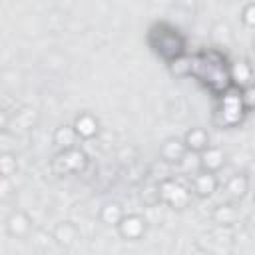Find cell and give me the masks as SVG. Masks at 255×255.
<instances>
[{"label": "cell", "mask_w": 255, "mask_h": 255, "mask_svg": "<svg viewBox=\"0 0 255 255\" xmlns=\"http://www.w3.org/2000/svg\"><path fill=\"white\" fill-rule=\"evenodd\" d=\"M219 98H221V106L215 112V124L221 126V128H233V126H237L243 120V116L247 114L245 108H243V104H241L239 92H233V88H231V90H227Z\"/></svg>", "instance_id": "cell-3"}, {"label": "cell", "mask_w": 255, "mask_h": 255, "mask_svg": "<svg viewBox=\"0 0 255 255\" xmlns=\"http://www.w3.org/2000/svg\"><path fill=\"white\" fill-rule=\"evenodd\" d=\"M253 52H255V42H253Z\"/></svg>", "instance_id": "cell-24"}, {"label": "cell", "mask_w": 255, "mask_h": 255, "mask_svg": "<svg viewBox=\"0 0 255 255\" xmlns=\"http://www.w3.org/2000/svg\"><path fill=\"white\" fill-rule=\"evenodd\" d=\"M141 199H143L145 205H155V203H159V187H157V185L145 187V189L141 191Z\"/></svg>", "instance_id": "cell-22"}, {"label": "cell", "mask_w": 255, "mask_h": 255, "mask_svg": "<svg viewBox=\"0 0 255 255\" xmlns=\"http://www.w3.org/2000/svg\"><path fill=\"white\" fill-rule=\"evenodd\" d=\"M191 76L197 78L215 96H223L233 88L231 66L227 58L217 50H203L191 56Z\"/></svg>", "instance_id": "cell-1"}, {"label": "cell", "mask_w": 255, "mask_h": 255, "mask_svg": "<svg viewBox=\"0 0 255 255\" xmlns=\"http://www.w3.org/2000/svg\"><path fill=\"white\" fill-rule=\"evenodd\" d=\"M116 227H118L120 237L126 241H135V239H141L145 235V219L141 215H135V213L124 215Z\"/></svg>", "instance_id": "cell-6"}, {"label": "cell", "mask_w": 255, "mask_h": 255, "mask_svg": "<svg viewBox=\"0 0 255 255\" xmlns=\"http://www.w3.org/2000/svg\"><path fill=\"white\" fill-rule=\"evenodd\" d=\"M157 187H159V201L173 209H185L191 201V189H187L185 185H181L171 177L161 179Z\"/></svg>", "instance_id": "cell-5"}, {"label": "cell", "mask_w": 255, "mask_h": 255, "mask_svg": "<svg viewBox=\"0 0 255 255\" xmlns=\"http://www.w3.org/2000/svg\"><path fill=\"white\" fill-rule=\"evenodd\" d=\"M183 143L187 147V151L191 153H201L205 147H209V133L203 128H191L185 135H183Z\"/></svg>", "instance_id": "cell-11"}, {"label": "cell", "mask_w": 255, "mask_h": 255, "mask_svg": "<svg viewBox=\"0 0 255 255\" xmlns=\"http://www.w3.org/2000/svg\"><path fill=\"white\" fill-rule=\"evenodd\" d=\"M231 82L237 88H243V86L253 82V70H251V66L245 60L231 64Z\"/></svg>", "instance_id": "cell-15"}, {"label": "cell", "mask_w": 255, "mask_h": 255, "mask_svg": "<svg viewBox=\"0 0 255 255\" xmlns=\"http://www.w3.org/2000/svg\"><path fill=\"white\" fill-rule=\"evenodd\" d=\"M52 237L60 243V245H72L76 239H78V227L74 225V223H70V221H64V223H58L56 227H54V233H52Z\"/></svg>", "instance_id": "cell-16"}, {"label": "cell", "mask_w": 255, "mask_h": 255, "mask_svg": "<svg viewBox=\"0 0 255 255\" xmlns=\"http://www.w3.org/2000/svg\"><path fill=\"white\" fill-rule=\"evenodd\" d=\"M225 163V151L217 145H209L199 153V167L203 171H211V173H219V169Z\"/></svg>", "instance_id": "cell-8"}, {"label": "cell", "mask_w": 255, "mask_h": 255, "mask_svg": "<svg viewBox=\"0 0 255 255\" xmlns=\"http://www.w3.org/2000/svg\"><path fill=\"white\" fill-rule=\"evenodd\" d=\"M8 231L14 237H24L30 231V219H28V215H24V213L10 215V219H8Z\"/></svg>", "instance_id": "cell-18"}, {"label": "cell", "mask_w": 255, "mask_h": 255, "mask_svg": "<svg viewBox=\"0 0 255 255\" xmlns=\"http://www.w3.org/2000/svg\"><path fill=\"white\" fill-rule=\"evenodd\" d=\"M14 171H16V159L12 153L4 151L2 159H0V173H2V177H10Z\"/></svg>", "instance_id": "cell-21"}, {"label": "cell", "mask_w": 255, "mask_h": 255, "mask_svg": "<svg viewBox=\"0 0 255 255\" xmlns=\"http://www.w3.org/2000/svg\"><path fill=\"white\" fill-rule=\"evenodd\" d=\"M191 187V193H195L197 197H209V195H213L215 193V189H217V185H219V181H217V173H211V171H199V173H195L193 177H191V183H189Z\"/></svg>", "instance_id": "cell-7"}, {"label": "cell", "mask_w": 255, "mask_h": 255, "mask_svg": "<svg viewBox=\"0 0 255 255\" xmlns=\"http://www.w3.org/2000/svg\"><path fill=\"white\" fill-rule=\"evenodd\" d=\"M88 167V155L76 145L70 149H62L54 161H52V171L56 175H72V173H82Z\"/></svg>", "instance_id": "cell-4"}, {"label": "cell", "mask_w": 255, "mask_h": 255, "mask_svg": "<svg viewBox=\"0 0 255 255\" xmlns=\"http://www.w3.org/2000/svg\"><path fill=\"white\" fill-rule=\"evenodd\" d=\"M124 215H126V213H124V209H122L120 203H106V205L102 207V211H100V219H102V223H106V225H114V227L122 221Z\"/></svg>", "instance_id": "cell-17"}, {"label": "cell", "mask_w": 255, "mask_h": 255, "mask_svg": "<svg viewBox=\"0 0 255 255\" xmlns=\"http://www.w3.org/2000/svg\"><path fill=\"white\" fill-rule=\"evenodd\" d=\"M187 155V147L181 139H175V137H169L161 143L159 147V157L165 161V163H181V159Z\"/></svg>", "instance_id": "cell-9"}, {"label": "cell", "mask_w": 255, "mask_h": 255, "mask_svg": "<svg viewBox=\"0 0 255 255\" xmlns=\"http://www.w3.org/2000/svg\"><path fill=\"white\" fill-rule=\"evenodd\" d=\"M72 126L76 128L80 139H92V137H96V133H98V129H100L98 120H96L92 114H88V112L76 116V120H74Z\"/></svg>", "instance_id": "cell-10"}, {"label": "cell", "mask_w": 255, "mask_h": 255, "mask_svg": "<svg viewBox=\"0 0 255 255\" xmlns=\"http://www.w3.org/2000/svg\"><path fill=\"white\" fill-rule=\"evenodd\" d=\"M169 72L177 78H185V76H191V56H179L175 60L169 62Z\"/></svg>", "instance_id": "cell-19"}, {"label": "cell", "mask_w": 255, "mask_h": 255, "mask_svg": "<svg viewBox=\"0 0 255 255\" xmlns=\"http://www.w3.org/2000/svg\"><path fill=\"white\" fill-rule=\"evenodd\" d=\"M80 135L76 131L74 126H60L56 131H54V143L60 147V149H70V147H76Z\"/></svg>", "instance_id": "cell-14"}, {"label": "cell", "mask_w": 255, "mask_h": 255, "mask_svg": "<svg viewBox=\"0 0 255 255\" xmlns=\"http://www.w3.org/2000/svg\"><path fill=\"white\" fill-rule=\"evenodd\" d=\"M225 191L231 199H243L245 193L249 191V177L245 173H235L227 179L225 183Z\"/></svg>", "instance_id": "cell-13"}, {"label": "cell", "mask_w": 255, "mask_h": 255, "mask_svg": "<svg viewBox=\"0 0 255 255\" xmlns=\"http://www.w3.org/2000/svg\"><path fill=\"white\" fill-rule=\"evenodd\" d=\"M147 42L151 46V50L163 58L167 64L179 56L185 54V38L181 36V32L171 26V24H165V22H159V24H153L147 32Z\"/></svg>", "instance_id": "cell-2"}, {"label": "cell", "mask_w": 255, "mask_h": 255, "mask_svg": "<svg viewBox=\"0 0 255 255\" xmlns=\"http://www.w3.org/2000/svg\"><path fill=\"white\" fill-rule=\"evenodd\" d=\"M239 98H241L245 112H255V82L239 88Z\"/></svg>", "instance_id": "cell-20"}, {"label": "cell", "mask_w": 255, "mask_h": 255, "mask_svg": "<svg viewBox=\"0 0 255 255\" xmlns=\"http://www.w3.org/2000/svg\"><path fill=\"white\" fill-rule=\"evenodd\" d=\"M211 219L217 223V225H223V227H231L239 221V211L233 203H221L213 209L211 213Z\"/></svg>", "instance_id": "cell-12"}, {"label": "cell", "mask_w": 255, "mask_h": 255, "mask_svg": "<svg viewBox=\"0 0 255 255\" xmlns=\"http://www.w3.org/2000/svg\"><path fill=\"white\" fill-rule=\"evenodd\" d=\"M241 20L245 22V26L255 28V2H251V4H247V6L243 8V12H241Z\"/></svg>", "instance_id": "cell-23"}]
</instances>
